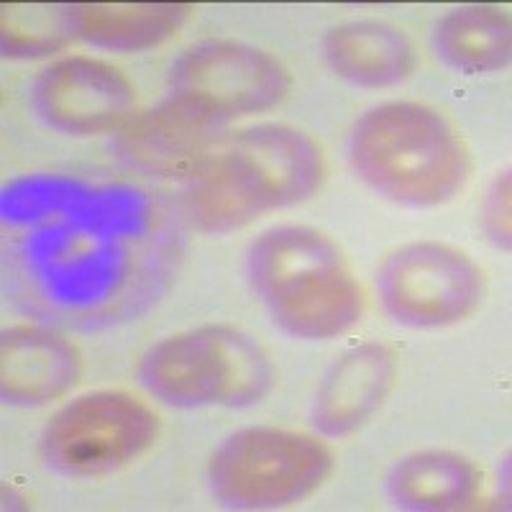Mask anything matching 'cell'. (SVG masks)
I'll return each instance as SVG.
<instances>
[{
    "label": "cell",
    "mask_w": 512,
    "mask_h": 512,
    "mask_svg": "<svg viewBox=\"0 0 512 512\" xmlns=\"http://www.w3.org/2000/svg\"><path fill=\"white\" fill-rule=\"evenodd\" d=\"M484 228L500 249L510 251V172L495 180L484 203Z\"/></svg>",
    "instance_id": "obj_18"
},
{
    "label": "cell",
    "mask_w": 512,
    "mask_h": 512,
    "mask_svg": "<svg viewBox=\"0 0 512 512\" xmlns=\"http://www.w3.org/2000/svg\"><path fill=\"white\" fill-rule=\"evenodd\" d=\"M433 47L446 67L461 75H495L510 67V16L495 6H459L433 31Z\"/></svg>",
    "instance_id": "obj_16"
},
{
    "label": "cell",
    "mask_w": 512,
    "mask_h": 512,
    "mask_svg": "<svg viewBox=\"0 0 512 512\" xmlns=\"http://www.w3.org/2000/svg\"><path fill=\"white\" fill-rule=\"evenodd\" d=\"M326 441L272 425L231 433L210 456V492L228 510H280L310 497L333 474Z\"/></svg>",
    "instance_id": "obj_5"
},
{
    "label": "cell",
    "mask_w": 512,
    "mask_h": 512,
    "mask_svg": "<svg viewBox=\"0 0 512 512\" xmlns=\"http://www.w3.org/2000/svg\"><path fill=\"white\" fill-rule=\"evenodd\" d=\"M377 292L384 313L400 326L446 328L479 308L484 272L456 246L410 241L384 256Z\"/></svg>",
    "instance_id": "obj_7"
},
{
    "label": "cell",
    "mask_w": 512,
    "mask_h": 512,
    "mask_svg": "<svg viewBox=\"0 0 512 512\" xmlns=\"http://www.w3.org/2000/svg\"><path fill=\"white\" fill-rule=\"evenodd\" d=\"M246 272L274 323L292 338L344 336L359 326L367 308L344 251L318 228H267L251 241Z\"/></svg>",
    "instance_id": "obj_2"
},
{
    "label": "cell",
    "mask_w": 512,
    "mask_h": 512,
    "mask_svg": "<svg viewBox=\"0 0 512 512\" xmlns=\"http://www.w3.org/2000/svg\"><path fill=\"white\" fill-rule=\"evenodd\" d=\"M285 64L244 41L210 39L185 49L169 70V93L231 118L272 111L290 95Z\"/></svg>",
    "instance_id": "obj_8"
},
{
    "label": "cell",
    "mask_w": 512,
    "mask_h": 512,
    "mask_svg": "<svg viewBox=\"0 0 512 512\" xmlns=\"http://www.w3.org/2000/svg\"><path fill=\"white\" fill-rule=\"evenodd\" d=\"M75 39L67 6H3V52L11 59H36L59 52Z\"/></svg>",
    "instance_id": "obj_17"
},
{
    "label": "cell",
    "mask_w": 512,
    "mask_h": 512,
    "mask_svg": "<svg viewBox=\"0 0 512 512\" xmlns=\"http://www.w3.org/2000/svg\"><path fill=\"white\" fill-rule=\"evenodd\" d=\"M139 382L169 408H251L272 390L274 367L254 336L213 323L149 346Z\"/></svg>",
    "instance_id": "obj_4"
},
{
    "label": "cell",
    "mask_w": 512,
    "mask_h": 512,
    "mask_svg": "<svg viewBox=\"0 0 512 512\" xmlns=\"http://www.w3.org/2000/svg\"><path fill=\"white\" fill-rule=\"evenodd\" d=\"M159 418L144 400L98 390L64 402L41 433V461L67 479L113 474L154 446Z\"/></svg>",
    "instance_id": "obj_6"
},
{
    "label": "cell",
    "mask_w": 512,
    "mask_h": 512,
    "mask_svg": "<svg viewBox=\"0 0 512 512\" xmlns=\"http://www.w3.org/2000/svg\"><path fill=\"white\" fill-rule=\"evenodd\" d=\"M397 377V356L384 344H359L323 374L313 402V425L320 436L359 433L382 410Z\"/></svg>",
    "instance_id": "obj_11"
},
{
    "label": "cell",
    "mask_w": 512,
    "mask_h": 512,
    "mask_svg": "<svg viewBox=\"0 0 512 512\" xmlns=\"http://www.w3.org/2000/svg\"><path fill=\"white\" fill-rule=\"evenodd\" d=\"M228 134L223 118L169 93L159 105L131 116L116 136V152L144 175L187 180L208 164Z\"/></svg>",
    "instance_id": "obj_10"
},
{
    "label": "cell",
    "mask_w": 512,
    "mask_h": 512,
    "mask_svg": "<svg viewBox=\"0 0 512 512\" xmlns=\"http://www.w3.org/2000/svg\"><path fill=\"white\" fill-rule=\"evenodd\" d=\"M482 489V472L472 459L423 448L402 456L387 474V497L408 512H456L472 507Z\"/></svg>",
    "instance_id": "obj_14"
},
{
    "label": "cell",
    "mask_w": 512,
    "mask_h": 512,
    "mask_svg": "<svg viewBox=\"0 0 512 512\" xmlns=\"http://www.w3.org/2000/svg\"><path fill=\"white\" fill-rule=\"evenodd\" d=\"M326 180L313 136L287 123L228 131L185 187L182 210L203 233H231L272 210L310 200Z\"/></svg>",
    "instance_id": "obj_1"
},
{
    "label": "cell",
    "mask_w": 512,
    "mask_h": 512,
    "mask_svg": "<svg viewBox=\"0 0 512 512\" xmlns=\"http://www.w3.org/2000/svg\"><path fill=\"white\" fill-rule=\"evenodd\" d=\"M80 379V351L59 333L13 326L0 344V392L8 405L41 408L59 400Z\"/></svg>",
    "instance_id": "obj_12"
},
{
    "label": "cell",
    "mask_w": 512,
    "mask_h": 512,
    "mask_svg": "<svg viewBox=\"0 0 512 512\" xmlns=\"http://www.w3.org/2000/svg\"><path fill=\"white\" fill-rule=\"evenodd\" d=\"M29 93L36 116L70 136L118 131L136 105L131 80L111 62L88 54H70L47 64Z\"/></svg>",
    "instance_id": "obj_9"
},
{
    "label": "cell",
    "mask_w": 512,
    "mask_h": 512,
    "mask_svg": "<svg viewBox=\"0 0 512 512\" xmlns=\"http://www.w3.org/2000/svg\"><path fill=\"white\" fill-rule=\"evenodd\" d=\"M190 3H75L72 36L108 52H144L169 41L190 18Z\"/></svg>",
    "instance_id": "obj_15"
},
{
    "label": "cell",
    "mask_w": 512,
    "mask_h": 512,
    "mask_svg": "<svg viewBox=\"0 0 512 512\" xmlns=\"http://www.w3.org/2000/svg\"><path fill=\"white\" fill-rule=\"evenodd\" d=\"M323 57L341 80L384 90L415 72V49L405 31L384 21H346L323 36Z\"/></svg>",
    "instance_id": "obj_13"
},
{
    "label": "cell",
    "mask_w": 512,
    "mask_h": 512,
    "mask_svg": "<svg viewBox=\"0 0 512 512\" xmlns=\"http://www.w3.org/2000/svg\"><path fill=\"white\" fill-rule=\"evenodd\" d=\"M349 162L364 185L408 208L454 200L472 175L459 131L436 108L413 100L369 108L351 128Z\"/></svg>",
    "instance_id": "obj_3"
}]
</instances>
